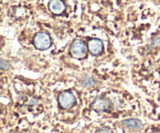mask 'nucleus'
I'll use <instances>...</instances> for the list:
<instances>
[{"mask_svg":"<svg viewBox=\"0 0 160 133\" xmlns=\"http://www.w3.org/2000/svg\"><path fill=\"white\" fill-rule=\"evenodd\" d=\"M34 48L40 51L48 50L52 45L51 37L45 32H39L34 35L33 39Z\"/></svg>","mask_w":160,"mask_h":133,"instance_id":"obj_1","label":"nucleus"},{"mask_svg":"<svg viewBox=\"0 0 160 133\" xmlns=\"http://www.w3.org/2000/svg\"><path fill=\"white\" fill-rule=\"evenodd\" d=\"M70 55L73 58L76 59H85L87 56V48L81 39H76L72 42L70 48Z\"/></svg>","mask_w":160,"mask_h":133,"instance_id":"obj_2","label":"nucleus"},{"mask_svg":"<svg viewBox=\"0 0 160 133\" xmlns=\"http://www.w3.org/2000/svg\"><path fill=\"white\" fill-rule=\"evenodd\" d=\"M58 103L62 109L67 110L73 107L76 103V98L71 92L65 90V91L61 92L59 94Z\"/></svg>","mask_w":160,"mask_h":133,"instance_id":"obj_3","label":"nucleus"},{"mask_svg":"<svg viewBox=\"0 0 160 133\" xmlns=\"http://www.w3.org/2000/svg\"><path fill=\"white\" fill-rule=\"evenodd\" d=\"M111 101L106 97L101 95L98 96L94 99L92 104V107L97 113H103L110 108Z\"/></svg>","mask_w":160,"mask_h":133,"instance_id":"obj_4","label":"nucleus"},{"mask_svg":"<svg viewBox=\"0 0 160 133\" xmlns=\"http://www.w3.org/2000/svg\"><path fill=\"white\" fill-rule=\"evenodd\" d=\"M88 49L92 55H99L104 49L103 42L98 38H92L88 41Z\"/></svg>","mask_w":160,"mask_h":133,"instance_id":"obj_5","label":"nucleus"},{"mask_svg":"<svg viewBox=\"0 0 160 133\" xmlns=\"http://www.w3.org/2000/svg\"><path fill=\"white\" fill-rule=\"evenodd\" d=\"M48 9L55 15H60L65 11L66 6L62 0H50Z\"/></svg>","mask_w":160,"mask_h":133,"instance_id":"obj_6","label":"nucleus"},{"mask_svg":"<svg viewBox=\"0 0 160 133\" xmlns=\"http://www.w3.org/2000/svg\"><path fill=\"white\" fill-rule=\"evenodd\" d=\"M122 123L127 128L133 130H141L143 128V123L141 120L137 118H129V119L123 120Z\"/></svg>","mask_w":160,"mask_h":133,"instance_id":"obj_7","label":"nucleus"},{"mask_svg":"<svg viewBox=\"0 0 160 133\" xmlns=\"http://www.w3.org/2000/svg\"><path fill=\"white\" fill-rule=\"evenodd\" d=\"M80 83L83 87H90L95 85V81L91 76H84L80 81Z\"/></svg>","mask_w":160,"mask_h":133,"instance_id":"obj_8","label":"nucleus"},{"mask_svg":"<svg viewBox=\"0 0 160 133\" xmlns=\"http://www.w3.org/2000/svg\"><path fill=\"white\" fill-rule=\"evenodd\" d=\"M9 62H6V60H4V59H2L0 60V68H1L2 69V70L7 69L9 68Z\"/></svg>","mask_w":160,"mask_h":133,"instance_id":"obj_9","label":"nucleus"},{"mask_svg":"<svg viewBox=\"0 0 160 133\" xmlns=\"http://www.w3.org/2000/svg\"><path fill=\"white\" fill-rule=\"evenodd\" d=\"M160 45V37H156L152 40L151 47L152 48H156Z\"/></svg>","mask_w":160,"mask_h":133,"instance_id":"obj_10","label":"nucleus"},{"mask_svg":"<svg viewBox=\"0 0 160 133\" xmlns=\"http://www.w3.org/2000/svg\"><path fill=\"white\" fill-rule=\"evenodd\" d=\"M96 133H112V130L109 129V128L104 127V128H102V129H98V130L96 132Z\"/></svg>","mask_w":160,"mask_h":133,"instance_id":"obj_11","label":"nucleus"},{"mask_svg":"<svg viewBox=\"0 0 160 133\" xmlns=\"http://www.w3.org/2000/svg\"><path fill=\"white\" fill-rule=\"evenodd\" d=\"M29 104L31 106H34L38 104V101L34 97H30L29 98Z\"/></svg>","mask_w":160,"mask_h":133,"instance_id":"obj_12","label":"nucleus"},{"mask_svg":"<svg viewBox=\"0 0 160 133\" xmlns=\"http://www.w3.org/2000/svg\"><path fill=\"white\" fill-rule=\"evenodd\" d=\"M157 133H160V132H157Z\"/></svg>","mask_w":160,"mask_h":133,"instance_id":"obj_13","label":"nucleus"}]
</instances>
